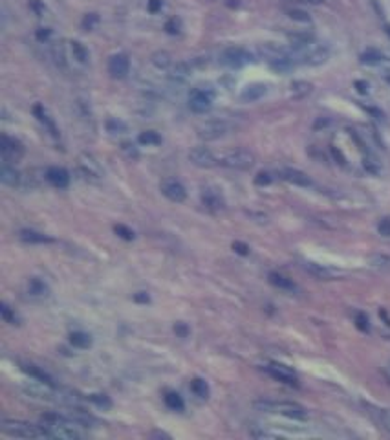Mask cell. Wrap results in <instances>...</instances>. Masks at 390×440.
Here are the masks:
<instances>
[{"label": "cell", "mask_w": 390, "mask_h": 440, "mask_svg": "<svg viewBox=\"0 0 390 440\" xmlns=\"http://www.w3.org/2000/svg\"><path fill=\"white\" fill-rule=\"evenodd\" d=\"M160 191H162L163 197L169 198L171 202H176V204L183 202V200L187 198V191H185V187H183L178 180H174V178H165V180H162V183H160Z\"/></svg>", "instance_id": "cell-13"}, {"label": "cell", "mask_w": 390, "mask_h": 440, "mask_svg": "<svg viewBox=\"0 0 390 440\" xmlns=\"http://www.w3.org/2000/svg\"><path fill=\"white\" fill-rule=\"evenodd\" d=\"M354 86H355V90L359 92V94H363V96H365V94H368V83H366V81H361V79H357V81L354 83Z\"/></svg>", "instance_id": "cell-56"}, {"label": "cell", "mask_w": 390, "mask_h": 440, "mask_svg": "<svg viewBox=\"0 0 390 440\" xmlns=\"http://www.w3.org/2000/svg\"><path fill=\"white\" fill-rule=\"evenodd\" d=\"M311 90H314V85L308 81H293L289 86V92H291V96L295 99H302V97L309 96Z\"/></svg>", "instance_id": "cell-27"}, {"label": "cell", "mask_w": 390, "mask_h": 440, "mask_svg": "<svg viewBox=\"0 0 390 440\" xmlns=\"http://www.w3.org/2000/svg\"><path fill=\"white\" fill-rule=\"evenodd\" d=\"M48 286H46V283H42L41 279H30L28 281V293H30L31 297H46L48 295Z\"/></svg>", "instance_id": "cell-28"}, {"label": "cell", "mask_w": 390, "mask_h": 440, "mask_svg": "<svg viewBox=\"0 0 390 440\" xmlns=\"http://www.w3.org/2000/svg\"><path fill=\"white\" fill-rule=\"evenodd\" d=\"M249 61H251V53L244 48H227L220 55V62L229 68H240V66L248 65Z\"/></svg>", "instance_id": "cell-12"}, {"label": "cell", "mask_w": 390, "mask_h": 440, "mask_svg": "<svg viewBox=\"0 0 390 440\" xmlns=\"http://www.w3.org/2000/svg\"><path fill=\"white\" fill-rule=\"evenodd\" d=\"M304 2H308V4H321L323 0H304Z\"/></svg>", "instance_id": "cell-62"}, {"label": "cell", "mask_w": 390, "mask_h": 440, "mask_svg": "<svg viewBox=\"0 0 390 440\" xmlns=\"http://www.w3.org/2000/svg\"><path fill=\"white\" fill-rule=\"evenodd\" d=\"M383 61V53L377 50H366L361 53V62L365 65H379Z\"/></svg>", "instance_id": "cell-36"}, {"label": "cell", "mask_w": 390, "mask_h": 440, "mask_svg": "<svg viewBox=\"0 0 390 440\" xmlns=\"http://www.w3.org/2000/svg\"><path fill=\"white\" fill-rule=\"evenodd\" d=\"M379 422L385 425V429L390 433V409H379Z\"/></svg>", "instance_id": "cell-50"}, {"label": "cell", "mask_w": 390, "mask_h": 440, "mask_svg": "<svg viewBox=\"0 0 390 440\" xmlns=\"http://www.w3.org/2000/svg\"><path fill=\"white\" fill-rule=\"evenodd\" d=\"M271 182H273V176H271L269 172H259L257 178H255V183L260 185V187H262V185H269Z\"/></svg>", "instance_id": "cell-48"}, {"label": "cell", "mask_w": 390, "mask_h": 440, "mask_svg": "<svg viewBox=\"0 0 390 440\" xmlns=\"http://www.w3.org/2000/svg\"><path fill=\"white\" fill-rule=\"evenodd\" d=\"M114 231H116L117 237H121L125 238V240H134V231H132L130 228H127V226H123V224H117V226H114Z\"/></svg>", "instance_id": "cell-41"}, {"label": "cell", "mask_w": 390, "mask_h": 440, "mask_svg": "<svg viewBox=\"0 0 390 440\" xmlns=\"http://www.w3.org/2000/svg\"><path fill=\"white\" fill-rule=\"evenodd\" d=\"M70 50H71V57L75 59L79 65H87L88 62V50L81 44L79 41H71L70 42Z\"/></svg>", "instance_id": "cell-31"}, {"label": "cell", "mask_w": 390, "mask_h": 440, "mask_svg": "<svg viewBox=\"0 0 390 440\" xmlns=\"http://www.w3.org/2000/svg\"><path fill=\"white\" fill-rule=\"evenodd\" d=\"M269 283L273 284V286H277V288L284 290V292H297V284L289 277L282 275V273L271 272L269 273Z\"/></svg>", "instance_id": "cell-25"}, {"label": "cell", "mask_w": 390, "mask_h": 440, "mask_svg": "<svg viewBox=\"0 0 390 440\" xmlns=\"http://www.w3.org/2000/svg\"><path fill=\"white\" fill-rule=\"evenodd\" d=\"M355 325H357V329L363 330V332H368V330H370L368 318H366L365 314H357V316H355Z\"/></svg>", "instance_id": "cell-47"}, {"label": "cell", "mask_w": 390, "mask_h": 440, "mask_svg": "<svg viewBox=\"0 0 390 440\" xmlns=\"http://www.w3.org/2000/svg\"><path fill=\"white\" fill-rule=\"evenodd\" d=\"M266 369V372H268L269 376L273 380H277V382H282V384H288V385H299V378H297V374H295V370H291L289 367H286V365H280V363H269L268 367H264Z\"/></svg>", "instance_id": "cell-14"}, {"label": "cell", "mask_w": 390, "mask_h": 440, "mask_svg": "<svg viewBox=\"0 0 390 440\" xmlns=\"http://www.w3.org/2000/svg\"><path fill=\"white\" fill-rule=\"evenodd\" d=\"M30 8L33 11H35V13L39 17H46V15H48V8H46V6L42 4L41 0H30Z\"/></svg>", "instance_id": "cell-45"}, {"label": "cell", "mask_w": 390, "mask_h": 440, "mask_svg": "<svg viewBox=\"0 0 390 440\" xmlns=\"http://www.w3.org/2000/svg\"><path fill=\"white\" fill-rule=\"evenodd\" d=\"M365 169H368L370 172H377L379 171V169H377V165H374V162H372V160H365Z\"/></svg>", "instance_id": "cell-60"}, {"label": "cell", "mask_w": 390, "mask_h": 440, "mask_svg": "<svg viewBox=\"0 0 390 440\" xmlns=\"http://www.w3.org/2000/svg\"><path fill=\"white\" fill-rule=\"evenodd\" d=\"M96 22H97V15H94V13H90V15H87L85 19H83V26H85V28H88V30H92Z\"/></svg>", "instance_id": "cell-55"}, {"label": "cell", "mask_w": 390, "mask_h": 440, "mask_svg": "<svg viewBox=\"0 0 390 440\" xmlns=\"http://www.w3.org/2000/svg\"><path fill=\"white\" fill-rule=\"evenodd\" d=\"M107 129L112 134H123V132H127V125L123 121H119V119H108Z\"/></svg>", "instance_id": "cell-40"}, {"label": "cell", "mask_w": 390, "mask_h": 440, "mask_svg": "<svg viewBox=\"0 0 390 440\" xmlns=\"http://www.w3.org/2000/svg\"><path fill=\"white\" fill-rule=\"evenodd\" d=\"M288 41L291 42L293 50H299V48H306V46L314 44V35L308 33V31H300V33H289Z\"/></svg>", "instance_id": "cell-26"}, {"label": "cell", "mask_w": 390, "mask_h": 440, "mask_svg": "<svg viewBox=\"0 0 390 440\" xmlns=\"http://www.w3.org/2000/svg\"><path fill=\"white\" fill-rule=\"evenodd\" d=\"M368 263L372 268L381 270V272H390V257L383 253H372L368 257Z\"/></svg>", "instance_id": "cell-29"}, {"label": "cell", "mask_w": 390, "mask_h": 440, "mask_svg": "<svg viewBox=\"0 0 390 440\" xmlns=\"http://www.w3.org/2000/svg\"><path fill=\"white\" fill-rule=\"evenodd\" d=\"M51 55L55 59L57 66H61V68H66V59H64V51H62L61 46H55L53 50H51Z\"/></svg>", "instance_id": "cell-44"}, {"label": "cell", "mask_w": 390, "mask_h": 440, "mask_svg": "<svg viewBox=\"0 0 390 440\" xmlns=\"http://www.w3.org/2000/svg\"><path fill=\"white\" fill-rule=\"evenodd\" d=\"M202 202L203 206L211 211H222L225 209V200H223L222 193H218L216 189L205 187L202 191Z\"/></svg>", "instance_id": "cell-16"}, {"label": "cell", "mask_w": 390, "mask_h": 440, "mask_svg": "<svg viewBox=\"0 0 390 440\" xmlns=\"http://www.w3.org/2000/svg\"><path fill=\"white\" fill-rule=\"evenodd\" d=\"M304 270H306L309 275H314L315 279H321V281H334V279H341L345 275L341 270L326 266V264L311 263V261H306V263H304Z\"/></svg>", "instance_id": "cell-10"}, {"label": "cell", "mask_w": 390, "mask_h": 440, "mask_svg": "<svg viewBox=\"0 0 390 440\" xmlns=\"http://www.w3.org/2000/svg\"><path fill=\"white\" fill-rule=\"evenodd\" d=\"M150 62L156 66L158 70H169V68L173 66L171 53H167V51H156V53L150 57Z\"/></svg>", "instance_id": "cell-30"}, {"label": "cell", "mask_w": 390, "mask_h": 440, "mask_svg": "<svg viewBox=\"0 0 390 440\" xmlns=\"http://www.w3.org/2000/svg\"><path fill=\"white\" fill-rule=\"evenodd\" d=\"M235 131V125L227 119H209V121H203L202 125L198 127L196 132L198 136L205 140V142H213V140H220V138L227 136Z\"/></svg>", "instance_id": "cell-5"}, {"label": "cell", "mask_w": 390, "mask_h": 440, "mask_svg": "<svg viewBox=\"0 0 390 440\" xmlns=\"http://www.w3.org/2000/svg\"><path fill=\"white\" fill-rule=\"evenodd\" d=\"M128 70H130V61H128V57L125 55V53H116V55L110 57V61H108V72H110L112 77L123 79V77H127Z\"/></svg>", "instance_id": "cell-15"}, {"label": "cell", "mask_w": 390, "mask_h": 440, "mask_svg": "<svg viewBox=\"0 0 390 440\" xmlns=\"http://www.w3.org/2000/svg\"><path fill=\"white\" fill-rule=\"evenodd\" d=\"M22 370H24L26 374H30L33 380H37V382H44V384L53 385V380L46 374L44 370H41L39 367H35V365H24V367H22Z\"/></svg>", "instance_id": "cell-32"}, {"label": "cell", "mask_w": 390, "mask_h": 440, "mask_svg": "<svg viewBox=\"0 0 390 440\" xmlns=\"http://www.w3.org/2000/svg\"><path fill=\"white\" fill-rule=\"evenodd\" d=\"M383 372H385V376H386V380H388V382H390V363H388V365H386V367H385V369H383Z\"/></svg>", "instance_id": "cell-61"}, {"label": "cell", "mask_w": 390, "mask_h": 440, "mask_svg": "<svg viewBox=\"0 0 390 440\" xmlns=\"http://www.w3.org/2000/svg\"><path fill=\"white\" fill-rule=\"evenodd\" d=\"M330 152H332V156L337 160V163H339V165H345L346 160H345V156H343V152H341L337 147H332V149H330Z\"/></svg>", "instance_id": "cell-53"}, {"label": "cell", "mask_w": 390, "mask_h": 440, "mask_svg": "<svg viewBox=\"0 0 390 440\" xmlns=\"http://www.w3.org/2000/svg\"><path fill=\"white\" fill-rule=\"evenodd\" d=\"M366 112H370L375 119H379V121H385V114L379 110V108H375V106H366Z\"/></svg>", "instance_id": "cell-57"}, {"label": "cell", "mask_w": 390, "mask_h": 440, "mask_svg": "<svg viewBox=\"0 0 390 440\" xmlns=\"http://www.w3.org/2000/svg\"><path fill=\"white\" fill-rule=\"evenodd\" d=\"M139 143H143V145H158V143H162V138L158 136V132L154 131H145L139 134Z\"/></svg>", "instance_id": "cell-37"}, {"label": "cell", "mask_w": 390, "mask_h": 440, "mask_svg": "<svg viewBox=\"0 0 390 440\" xmlns=\"http://www.w3.org/2000/svg\"><path fill=\"white\" fill-rule=\"evenodd\" d=\"M165 31H167V33H171V35H178V33L182 31V22L178 21L176 17L169 19V21L165 22Z\"/></svg>", "instance_id": "cell-42"}, {"label": "cell", "mask_w": 390, "mask_h": 440, "mask_svg": "<svg viewBox=\"0 0 390 440\" xmlns=\"http://www.w3.org/2000/svg\"><path fill=\"white\" fill-rule=\"evenodd\" d=\"M0 312H2V318H4L6 323L19 325V321H21V319H19V316H17L15 312H13V310L8 306V304H2V306H0Z\"/></svg>", "instance_id": "cell-39"}, {"label": "cell", "mask_w": 390, "mask_h": 440, "mask_svg": "<svg viewBox=\"0 0 390 440\" xmlns=\"http://www.w3.org/2000/svg\"><path fill=\"white\" fill-rule=\"evenodd\" d=\"M191 391H193L198 398H207L209 396V385L207 382L202 378H194L193 382H191Z\"/></svg>", "instance_id": "cell-34"}, {"label": "cell", "mask_w": 390, "mask_h": 440, "mask_svg": "<svg viewBox=\"0 0 390 440\" xmlns=\"http://www.w3.org/2000/svg\"><path fill=\"white\" fill-rule=\"evenodd\" d=\"M233 249L237 253H240V255H248L249 253V246L244 242H233Z\"/></svg>", "instance_id": "cell-58"}, {"label": "cell", "mask_w": 390, "mask_h": 440, "mask_svg": "<svg viewBox=\"0 0 390 440\" xmlns=\"http://www.w3.org/2000/svg\"><path fill=\"white\" fill-rule=\"evenodd\" d=\"M377 231H379V235H383V237H390V217L383 218V220L377 224Z\"/></svg>", "instance_id": "cell-49"}, {"label": "cell", "mask_w": 390, "mask_h": 440, "mask_svg": "<svg viewBox=\"0 0 390 440\" xmlns=\"http://www.w3.org/2000/svg\"><path fill=\"white\" fill-rule=\"evenodd\" d=\"M255 409L262 411V413H275V415L286 416L291 420H306L308 413L302 405L295 404V402H273V400H257L253 402Z\"/></svg>", "instance_id": "cell-2"}, {"label": "cell", "mask_w": 390, "mask_h": 440, "mask_svg": "<svg viewBox=\"0 0 390 440\" xmlns=\"http://www.w3.org/2000/svg\"><path fill=\"white\" fill-rule=\"evenodd\" d=\"M169 79L173 83H185L189 79V76H191V66L187 65V62H176V65H173L171 68H169Z\"/></svg>", "instance_id": "cell-22"}, {"label": "cell", "mask_w": 390, "mask_h": 440, "mask_svg": "<svg viewBox=\"0 0 390 440\" xmlns=\"http://www.w3.org/2000/svg\"><path fill=\"white\" fill-rule=\"evenodd\" d=\"M42 429H44L46 438H81V433L77 429L75 422L64 415H57V413H50V415L42 416Z\"/></svg>", "instance_id": "cell-1"}, {"label": "cell", "mask_w": 390, "mask_h": 440, "mask_svg": "<svg viewBox=\"0 0 390 440\" xmlns=\"http://www.w3.org/2000/svg\"><path fill=\"white\" fill-rule=\"evenodd\" d=\"M259 55L264 57V59H268V61L271 62V61L280 59V57L289 55V53L286 48H282V46L273 44V42H264V44L259 46Z\"/></svg>", "instance_id": "cell-21"}, {"label": "cell", "mask_w": 390, "mask_h": 440, "mask_svg": "<svg viewBox=\"0 0 390 440\" xmlns=\"http://www.w3.org/2000/svg\"><path fill=\"white\" fill-rule=\"evenodd\" d=\"M19 238L26 244H50V242H53V238H50L48 235H44V233L33 231V229H22V231L19 233Z\"/></svg>", "instance_id": "cell-24"}, {"label": "cell", "mask_w": 390, "mask_h": 440, "mask_svg": "<svg viewBox=\"0 0 390 440\" xmlns=\"http://www.w3.org/2000/svg\"><path fill=\"white\" fill-rule=\"evenodd\" d=\"M288 17L291 19V21H297V22H309L311 21V17H309L308 11L299 10V8H291V10H288Z\"/></svg>", "instance_id": "cell-38"}, {"label": "cell", "mask_w": 390, "mask_h": 440, "mask_svg": "<svg viewBox=\"0 0 390 440\" xmlns=\"http://www.w3.org/2000/svg\"><path fill=\"white\" fill-rule=\"evenodd\" d=\"M70 343L77 349H88L92 345V338L85 332H71L70 334Z\"/></svg>", "instance_id": "cell-33"}, {"label": "cell", "mask_w": 390, "mask_h": 440, "mask_svg": "<svg viewBox=\"0 0 390 440\" xmlns=\"http://www.w3.org/2000/svg\"><path fill=\"white\" fill-rule=\"evenodd\" d=\"M134 299H136L137 303H148V301H150V297H148V295L145 292L136 293V295H134Z\"/></svg>", "instance_id": "cell-59"}, {"label": "cell", "mask_w": 390, "mask_h": 440, "mask_svg": "<svg viewBox=\"0 0 390 440\" xmlns=\"http://www.w3.org/2000/svg\"><path fill=\"white\" fill-rule=\"evenodd\" d=\"M220 165L227 169H235V171H248L255 165V156L253 152L246 151V149H237V151L227 152L225 156L218 158Z\"/></svg>", "instance_id": "cell-6"}, {"label": "cell", "mask_w": 390, "mask_h": 440, "mask_svg": "<svg viewBox=\"0 0 390 440\" xmlns=\"http://www.w3.org/2000/svg\"><path fill=\"white\" fill-rule=\"evenodd\" d=\"M189 162L202 169H211L214 165L220 163L216 156L213 154V151H209L207 147H194L193 151L189 152Z\"/></svg>", "instance_id": "cell-11"}, {"label": "cell", "mask_w": 390, "mask_h": 440, "mask_svg": "<svg viewBox=\"0 0 390 440\" xmlns=\"http://www.w3.org/2000/svg\"><path fill=\"white\" fill-rule=\"evenodd\" d=\"M214 92L211 88H194L189 94V108L194 114H205L213 106Z\"/></svg>", "instance_id": "cell-8"}, {"label": "cell", "mask_w": 390, "mask_h": 440, "mask_svg": "<svg viewBox=\"0 0 390 440\" xmlns=\"http://www.w3.org/2000/svg\"><path fill=\"white\" fill-rule=\"evenodd\" d=\"M0 180H2V183H6V185L15 187V185L21 183L22 176H21V172L15 171V167H11V165H8V163L4 162V165L0 167Z\"/></svg>", "instance_id": "cell-23"}, {"label": "cell", "mask_w": 390, "mask_h": 440, "mask_svg": "<svg viewBox=\"0 0 390 440\" xmlns=\"http://www.w3.org/2000/svg\"><path fill=\"white\" fill-rule=\"evenodd\" d=\"M46 180L57 189H64L70 185V174L62 167H50L46 169Z\"/></svg>", "instance_id": "cell-18"}, {"label": "cell", "mask_w": 390, "mask_h": 440, "mask_svg": "<svg viewBox=\"0 0 390 440\" xmlns=\"http://www.w3.org/2000/svg\"><path fill=\"white\" fill-rule=\"evenodd\" d=\"M0 431L4 435L15 436V438H42V436H46L42 425L30 424L24 420L4 418L0 422Z\"/></svg>", "instance_id": "cell-3"}, {"label": "cell", "mask_w": 390, "mask_h": 440, "mask_svg": "<svg viewBox=\"0 0 390 440\" xmlns=\"http://www.w3.org/2000/svg\"><path fill=\"white\" fill-rule=\"evenodd\" d=\"M90 402H94V404L97 405V407H103V409H108L112 405L110 398H108L107 395H92L90 396Z\"/></svg>", "instance_id": "cell-43"}, {"label": "cell", "mask_w": 390, "mask_h": 440, "mask_svg": "<svg viewBox=\"0 0 390 440\" xmlns=\"http://www.w3.org/2000/svg\"><path fill=\"white\" fill-rule=\"evenodd\" d=\"M37 39L41 42H48L51 39V30L50 28H39L37 30Z\"/></svg>", "instance_id": "cell-51"}, {"label": "cell", "mask_w": 390, "mask_h": 440, "mask_svg": "<svg viewBox=\"0 0 390 440\" xmlns=\"http://www.w3.org/2000/svg\"><path fill=\"white\" fill-rule=\"evenodd\" d=\"M163 400H165V405H167L169 409H173V411H182L183 407H185L182 396L178 395V393H173V391H171V393H167Z\"/></svg>", "instance_id": "cell-35"}, {"label": "cell", "mask_w": 390, "mask_h": 440, "mask_svg": "<svg viewBox=\"0 0 390 440\" xmlns=\"http://www.w3.org/2000/svg\"><path fill=\"white\" fill-rule=\"evenodd\" d=\"M163 8V0H148V11L150 13H158Z\"/></svg>", "instance_id": "cell-54"}, {"label": "cell", "mask_w": 390, "mask_h": 440, "mask_svg": "<svg viewBox=\"0 0 390 440\" xmlns=\"http://www.w3.org/2000/svg\"><path fill=\"white\" fill-rule=\"evenodd\" d=\"M33 114H35V117L42 123V125H44V129L48 132H50L51 136H53V138H59V136H61V134H59V129H57L55 119H53V117L50 116V112L46 110L44 106H42V105H35V106H33Z\"/></svg>", "instance_id": "cell-19"}, {"label": "cell", "mask_w": 390, "mask_h": 440, "mask_svg": "<svg viewBox=\"0 0 390 440\" xmlns=\"http://www.w3.org/2000/svg\"><path fill=\"white\" fill-rule=\"evenodd\" d=\"M293 59L295 62L299 61L302 65L308 66H321L325 65L330 59V50L323 44H309L306 48H299V50H293Z\"/></svg>", "instance_id": "cell-4"}, {"label": "cell", "mask_w": 390, "mask_h": 440, "mask_svg": "<svg viewBox=\"0 0 390 440\" xmlns=\"http://www.w3.org/2000/svg\"><path fill=\"white\" fill-rule=\"evenodd\" d=\"M174 332H176L180 338H187V336H189L187 325H185V323H176V325H174Z\"/></svg>", "instance_id": "cell-52"}, {"label": "cell", "mask_w": 390, "mask_h": 440, "mask_svg": "<svg viewBox=\"0 0 390 440\" xmlns=\"http://www.w3.org/2000/svg\"><path fill=\"white\" fill-rule=\"evenodd\" d=\"M0 152H2V160L6 163H15L24 156V145L19 140L10 136H2L0 140Z\"/></svg>", "instance_id": "cell-9"}, {"label": "cell", "mask_w": 390, "mask_h": 440, "mask_svg": "<svg viewBox=\"0 0 390 440\" xmlns=\"http://www.w3.org/2000/svg\"><path fill=\"white\" fill-rule=\"evenodd\" d=\"M266 92H268V86L264 85V83H251V85H248L242 90L240 99H242L244 103H255V101H259L260 97L266 96Z\"/></svg>", "instance_id": "cell-20"}, {"label": "cell", "mask_w": 390, "mask_h": 440, "mask_svg": "<svg viewBox=\"0 0 390 440\" xmlns=\"http://www.w3.org/2000/svg\"><path fill=\"white\" fill-rule=\"evenodd\" d=\"M77 171H79V174H81L85 180H88V182H99L103 178L101 165H99L96 158L92 156V154H88V152L79 154V158H77Z\"/></svg>", "instance_id": "cell-7"}, {"label": "cell", "mask_w": 390, "mask_h": 440, "mask_svg": "<svg viewBox=\"0 0 390 440\" xmlns=\"http://www.w3.org/2000/svg\"><path fill=\"white\" fill-rule=\"evenodd\" d=\"M121 151L125 152V154H127L128 158H134V160H136L137 156H139V152H137V149H136V145H134V143H130V142H125V143H121Z\"/></svg>", "instance_id": "cell-46"}, {"label": "cell", "mask_w": 390, "mask_h": 440, "mask_svg": "<svg viewBox=\"0 0 390 440\" xmlns=\"http://www.w3.org/2000/svg\"><path fill=\"white\" fill-rule=\"evenodd\" d=\"M280 178L286 180V182L293 183V185H299V187H311V178L302 171H297V169L286 167L279 172Z\"/></svg>", "instance_id": "cell-17"}]
</instances>
